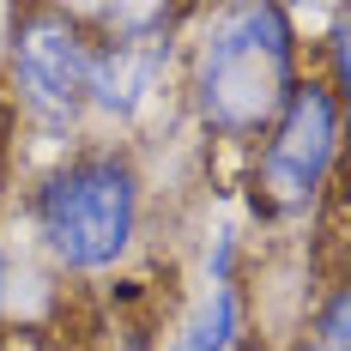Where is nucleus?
Instances as JSON below:
<instances>
[{
  "label": "nucleus",
  "instance_id": "5",
  "mask_svg": "<svg viewBox=\"0 0 351 351\" xmlns=\"http://www.w3.org/2000/svg\"><path fill=\"white\" fill-rule=\"evenodd\" d=\"M79 25L91 31V109L115 115V121H140L170 79L182 12L97 6V12H79Z\"/></svg>",
  "mask_w": 351,
  "mask_h": 351
},
{
  "label": "nucleus",
  "instance_id": "9",
  "mask_svg": "<svg viewBox=\"0 0 351 351\" xmlns=\"http://www.w3.org/2000/svg\"><path fill=\"white\" fill-rule=\"evenodd\" d=\"M0 346H6V315H0Z\"/></svg>",
  "mask_w": 351,
  "mask_h": 351
},
{
  "label": "nucleus",
  "instance_id": "4",
  "mask_svg": "<svg viewBox=\"0 0 351 351\" xmlns=\"http://www.w3.org/2000/svg\"><path fill=\"white\" fill-rule=\"evenodd\" d=\"M333 152H339V97L321 85L315 73L291 85L285 109L273 128L261 134L254 170H248V200L261 218H297L315 212L321 188L333 176Z\"/></svg>",
  "mask_w": 351,
  "mask_h": 351
},
{
  "label": "nucleus",
  "instance_id": "10",
  "mask_svg": "<svg viewBox=\"0 0 351 351\" xmlns=\"http://www.w3.org/2000/svg\"><path fill=\"white\" fill-rule=\"evenodd\" d=\"M0 182H6V164H0Z\"/></svg>",
  "mask_w": 351,
  "mask_h": 351
},
{
  "label": "nucleus",
  "instance_id": "1",
  "mask_svg": "<svg viewBox=\"0 0 351 351\" xmlns=\"http://www.w3.org/2000/svg\"><path fill=\"white\" fill-rule=\"evenodd\" d=\"M291 85H297V31L285 6H224L194 43L188 97L212 140H261L285 109Z\"/></svg>",
  "mask_w": 351,
  "mask_h": 351
},
{
  "label": "nucleus",
  "instance_id": "7",
  "mask_svg": "<svg viewBox=\"0 0 351 351\" xmlns=\"http://www.w3.org/2000/svg\"><path fill=\"white\" fill-rule=\"evenodd\" d=\"M291 351H351V346H327V339H315V333H303Z\"/></svg>",
  "mask_w": 351,
  "mask_h": 351
},
{
  "label": "nucleus",
  "instance_id": "2",
  "mask_svg": "<svg viewBox=\"0 0 351 351\" xmlns=\"http://www.w3.org/2000/svg\"><path fill=\"white\" fill-rule=\"evenodd\" d=\"M140 170L115 145H79L31 188V230L61 273H109L140 237Z\"/></svg>",
  "mask_w": 351,
  "mask_h": 351
},
{
  "label": "nucleus",
  "instance_id": "6",
  "mask_svg": "<svg viewBox=\"0 0 351 351\" xmlns=\"http://www.w3.org/2000/svg\"><path fill=\"white\" fill-rule=\"evenodd\" d=\"M243 346V291L237 285H212L194 321L170 339V351H237Z\"/></svg>",
  "mask_w": 351,
  "mask_h": 351
},
{
  "label": "nucleus",
  "instance_id": "3",
  "mask_svg": "<svg viewBox=\"0 0 351 351\" xmlns=\"http://www.w3.org/2000/svg\"><path fill=\"white\" fill-rule=\"evenodd\" d=\"M6 91L36 134L61 140L91 109V31L79 12L36 6L6 31Z\"/></svg>",
  "mask_w": 351,
  "mask_h": 351
},
{
  "label": "nucleus",
  "instance_id": "8",
  "mask_svg": "<svg viewBox=\"0 0 351 351\" xmlns=\"http://www.w3.org/2000/svg\"><path fill=\"white\" fill-rule=\"evenodd\" d=\"M6 285H12V267H6V248H0V303H6Z\"/></svg>",
  "mask_w": 351,
  "mask_h": 351
}]
</instances>
